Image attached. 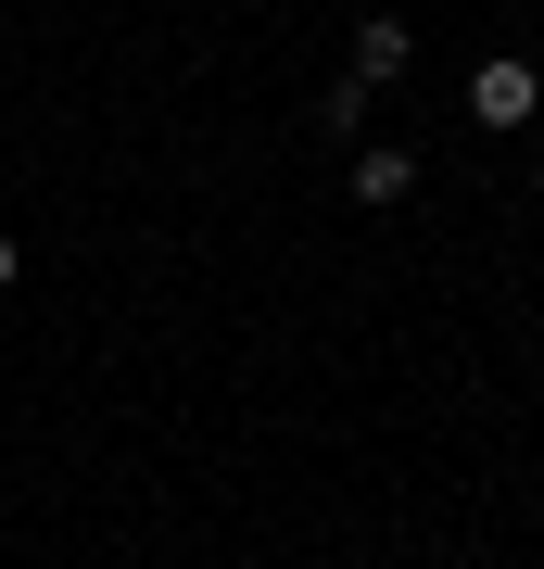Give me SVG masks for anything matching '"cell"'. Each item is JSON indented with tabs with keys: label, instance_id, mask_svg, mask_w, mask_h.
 Masks as SVG:
<instances>
[{
	"label": "cell",
	"instance_id": "cell-1",
	"mask_svg": "<svg viewBox=\"0 0 544 569\" xmlns=\"http://www.w3.org/2000/svg\"><path fill=\"white\" fill-rule=\"evenodd\" d=\"M468 114H482V127H532V114H544V77H532L520 51H494L482 77H468Z\"/></svg>",
	"mask_w": 544,
	"mask_h": 569
},
{
	"label": "cell",
	"instance_id": "cell-2",
	"mask_svg": "<svg viewBox=\"0 0 544 569\" xmlns=\"http://www.w3.org/2000/svg\"><path fill=\"white\" fill-rule=\"evenodd\" d=\"M405 63H418V39H405V13H367V26H355V63H343V77H355V89H393Z\"/></svg>",
	"mask_w": 544,
	"mask_h": 569
},
{
	"label": "cell",
	"instance_id": "cell-3",
	"mask_svg": "<svg viewBox=\"0 0 544 569\" xmlns=\"http://www.w3.org/2000/svg\"><path fill=\"white\" fill-rule=\"evenodd\" d=\"M343 190H355L367 216H393V203H418V152H393V140H380V152H355V178H343Z\"/></svg>",
	"mask_w": 544,
	"mask_h": 569
},
{
	"label": "cell",
	"instance_id": "cell-4",
	"mask_svg": "<svg viewBox=\"0 0 544 569\" xmlns=\"http://www.w3.org/2000/svg\"><path fill=\"white\" fill-rule=\"evenodd\" d=\"M367 102H380V89H355V77H343V89L317 102V127H329V140H355V127H367Z\"/></svg>",
	"mask_w": 544,
	"mask_h": 569
},
{
	"label": "cell",
	"instance_id": "cell-5",
	"mask_svg": "<svg viewBox=\"0 0 544 569\" xmlns=\"http://www.w3.org/2000/svg\"><path fill=\"white\" fill-rule=\"evenodd\" d=\"M13 266H26V253H13V241H0V291H13Z\"/></svg>",
	"mask_w": 544,
	"mask_h": 569
},
{
	"label": "cell",
	"instance_id": "cell-6",
	"mask_svg": "<svg viewBox=\"0 0 544 569\" xmlns=\"http://www.w3.org/2000/svg\"><path fill=\"white\" fill-rule=\"evenodd\" d=\"M532 190H544V164H532Z\"/></svg>",
	"mask_w": 544,
	"mask_h": 569
}]
</instances>
